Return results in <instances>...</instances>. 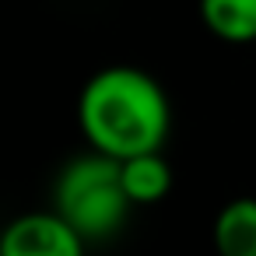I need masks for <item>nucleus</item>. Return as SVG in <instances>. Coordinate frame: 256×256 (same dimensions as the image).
<instances>
[{
  "label": "nucleus",
  "mask_w": 256,
  "mask_h": 256,
  "mask_svg": "<svg viewBox=\"0 0 256 256\" xmlns=\"http://www.w3.org/2000/svg\"><path fill=\"white\" fill-rule=\"evenodd\" d=\"M78 126L92 151L126 162L148 151H165L172 106L165 88L140 67H102L78 95Z\"/></svg>",
  "instance_id": "nucleus-1"
},
{
  "label": "nucleus",
  "mask_w": 256,
  "mask_h": 256,
  "mask_svg": "<svg viewBox=\"0 0 256 256\" xmlns=\"http://www.w3.org/2000/svg\"><path fill=\"white\" fill-rule=\"evenodd\" d=\"M130 196L123 190L120 162L98 151L78 154L67 162L53 186V210L84 238L102 242L116 235L130 214Z\"/></svg>",
  "instance_id": "nucleus-2"
},
{
  "label": "nucleus",
  "mask_w": 256,
  "mask_h": 256,
  "mask_svg": "<svg viewBox=\"0 0 256 256\" xmlns=\"http://www.w3.org/2000/svg\"><path fill=\"white\" fill-rule=\"evenodd\" d=\"M84 246L56 210H32L4 228L0 256H84Z\"/></svg>",
  "instance_id": "nucleus-3"
},
{
  "label": "nucleus",
  "mask_w": 256,
  "mask_h": 256,
  "mask_svg": "<svg viewBox=\"0 0 256 256\" xmlns=\"http://www.w3.org/2000/svg\"><path fill=\"white\" fill-rule=\"evenodd\" d=\"M210 242L218 256H256V196L228 200L210 224Z\"/></svg>",
  "instance_id": "nucleus-4"
},
{
  "label": "nucleus",
  "mask_w": 256,
  "mask_h": 256,
  "mask_svg": "<svg viewBox=\"0 0 256 256\" xmlns=\"http://www.w3.org/2000/svg\"><path fill=\"white\" fill-rule=\"evenodd\" d=\"M120 176H123V190L134 207L162 204L172 190V165L165 151H148V154L120 162Z\"/></svg>",
  "instance_id": "nucleus-5"
},
{
  "label": "nucleus",
  "mask_w": 256,
  "mask_h": 256,
  "mask_svg": "<svg viewBox=\"0 0 256 256\" xmlns=\"http://www.w3.org/2000/svg\"><path fill=\"white\" fill-rule=\"evenodd\" d=\"M200 22L228 46H256V0H200Z\"/></svg>",
  "instance_id": "nucleus-6"
}]
</instances>
